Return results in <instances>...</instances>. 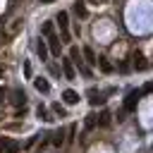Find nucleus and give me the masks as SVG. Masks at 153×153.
<instances>
[{"mask_svg": "<svg viewBox=\"0 0 153 153\" xmlns=\"http://www.w3.org/2000/svg\"><path fill=\"white\" fill-rule=\"evenodd\" d=\"M141 88H136V91H129L127 93V98H124V110L127 112H134L136 110V105H139V100H141Z\"/></svg>", "mask_w": 153, "mask_h": 153, "instance_id": "1", "label": "nucleus"}, {"mask_svg": "<svg viewBox=\"0 0 153 153\" xmlns=\"http://www.w3.org/2000/svg\"><path fill=\"white\" fill-rule=\"evenodd\" d=\"M55 22L60 24V31H62V43H69V17H67V12H60Z\"/></svg>", "mask_w": 153, "mask_h": 153, "instance_id": "2", "label": "nucleus"}, {"mask_svg": "<svg viewBox=\"0 0 153 153\" xmlns=\"http://www.w3.org/2000/svg\"><path fill=\"white\" fill-rule=\"evenodd\" d=\"M48 50H50L53 55H60V38H57L55 33L48 36Z\"/></svg>", "mask_w": 153, "mask_h": 153, "instance_id": "3", "label": "nucleus"}, {"mask_svg": "<svg viewBox=\"0 0 153 153\" xmlns=\"http://www.w3.org/2000/svg\"><path fill=\"white\" fill-rule=\"evenodd\" d=\"M62 74H65L67 79H74V65H72L69 57H62Z\"/></svg>", "mask_w": 153, "mask_h": 153, "instance_id": "4", "label": "nucleus"}, {"mask_svg": "<svg viewBox=\"0 0 153 153\" xmlns=\"http://www.w3.org/2000/svg\"><path fill=\"white\" fill-rule=\"evenodd\" d=\"M62 98H65V103H67V105H76V103H79V93H76V91H72V88H67V91L62 93Z\"/></svg>", "mask_w": 153, "mask_h": 153, "instance_id": "5", "label": "nucleus"}, {"mask_svg": "<svg viewBox=\"0 0 153 153\" xmlns=\"http://www.w3.org/2000/svg\"><path fill=\"white\" fill-rule=\"evenodd\" d=\"M134 67L141 72V69H146L148 67V62H146V57L141 55V53H134Z\"/></svg>", "mask_w": 153, "mask_h": 153, "instance_id": "6", "label": "nucleus"}, {"mask_svg": "<svg viewBox=\"0 0 153 153\" xmlns=\"http://www.w3.org/2000/svg\"><path fill=\"white\" fill-rule=\"evenodd\" d=\"M33 86H36V91H41V93H48V91H50V84H48L45 79H41V76L33 79Z\"/></svg>", "mask_w": 153, "mask_h": 153, "instance_id": "7", "label": "nucleus"}, {"mask_svg": "<svg viewBox=\"0 0 153 153\" xmlns=\"http://www.w3.org/2000/svg\"><path fill=\"white\" fill-rule=\"evenodd\" d=\"M84 57H86V62H88V65H98V57H96V53H93L88 45L84 48Z\"/></svg>", "mask_w": 153, "mask_h": 153, "instance_id": "8", "label": "nucleus"}, {"mask_svg": "<svg viewBox=\"0 0 153 153\" xmlns=\"http://www.w3.org/2000/svg\"><path fill=\"white\" fill-rule=\"evenodd\" d=\"M98 65H100V69H103L105 74H110V72L115 69V67L110 65V60H108V57H98Z\"/></svg>", "mask_w": 153, "mask_h": 153, "instance_id": "9", "label": "nucleus"}, {"mask_svg": "<svg viewBox=\"0 0 153 153\" xmlns=\"http://www.w3.org/2000/svg\"><path fill=\"white\" fill-rule=\"evenodd\" d=\"M84 2H86V0H76V2H74V12H76L79 17H86V5H84Z\"/></svg>", "mask_w": 153, "mask_h": 153, "instance_id": "10", "label": "nucleus"}, {"mask_svg": "<svg viewBox=\"0 0 153 153\" xmlns=\"http://www.w3.org/2000/svg\"><path fill=\"white\" fill-rule=\"evenodd\" d=\"M88 100H91V105H103V103H105V98H103L100 93H96V91H91V98H88Z\"/></svg>", "mask_w": 153, "mask_h": 153, "instance_id": "11", "label": "nucleus"}, {"mask_svg": "<svg viewBox=\"0 0 153 153\" xmlns=\"http://www.w3.org/2000/svg\"><path fill=\"white\" fill-rule=\"evenodd\" d=\"M36 50H38V55H41V60H45V57H48V45H45L43 41H38V45H36Z\"/></svg>", "mask_w": 153, "mask_h": 153, "instance_id": "12", "label": "nucleus"}, {"mask_svg": "<svg viewBox=\"0 0 153 153\" xmlns=\"http://www.w3.org/2000/svg\"><path fill=\"white\" fill-rule=\"evenodd\" d=\"M36 112H38V117H41V120H45V122H50V120H53V117L48 115V110H45L43 105H38V110H36Z\"/></svg>", "mask_w": 153, "mask_h": 153, "instance_id": "13", "label": "nucleus"}, {"mask_svg": "<svg viewBox=\"0 0 153 153\" xmlns=\"http://www.w3.org/2000/svg\"><path fill=\"white\" fill-rule=\"evenodd\" d=\"M96 124H98V115H88L86 117V129H93Z\"/></svg>", "mask_w": 153, "mask_h": 153, "instance_id": "14", "label": "nucleus"}, {"mask_svg": "<svg viewBox=\"0 0 153 153\" xmlns=\"http://www.w3.org/2000/svg\"><path fill=\"white\" fill-rule=\"evenodd\" d=\"M100 127H108L110 124V112H100V120H98Z\"/></svg>", "mask_w": 153, "mask_h": 153, "instance_id": "15", "label": "nucleus"}, {"mask_svg": "<svg viewBox=\"0 0 153 153\" xmlns=\"http://www.w3.org/2000/svg\"><path fill=\"white\" fill-rule=\"evenodd\" d=\"M50 141H53V143H55V146H60V143H62V141H65V134H62V131H55V134H53V139H50Z\"/></svg>", "mask_w": 153, "mask_h": 153, "instance_id": "16", "label": "nucleus"}, {"mask_svg": "<svg viewBox=\"0 0 153 153\" xmlns=\"http://www.w3.org/2000/svg\"><path fill=\"white\" fill-rule=\"evenodd\" d=\"M53 112H55V115H60V117H65V108H62L60 103H53Z\"/></svg>", "mask_w": 153, "mask_h": 153, "instance_id": "17", "label": "nucleus"}, {"mask_svg": "<svg viewBox=\"0 0 153 153\" xmlns=\"http://www.w3.org/2000/svg\"><path fill=\"white\" fill-rule=\"evenodd\" d=\"M5 153H19V143L10 141V146H7V151H5Z\"/></svg>", "mask_w": 153, "mask_h": 153, "instance_id": "18", "label": "nucleus"}, {"mask_svg": "<svg viewBox=\"0 0 153 153\" xmlns=\"http://www.w3.org/2000/svg\"><path fill=\"white\" fill-rule=\"evenodd\" d=\"M7 146H10V139H7V136H2V139H0V153H5V151H7Z\"/></svg>", "mask_w": 153, "mask_h": 153, "instance_id": "19", "label": "nucleus"}, {"mask_svg": "<svg viewBox=\"0 0 153 153\" xmlns=\"http://www.w3.org/2000/svg\"><path fill=\"white\" fill-rule=\"evenodd\" d=\"M43 33H45V36L53 33V22H45V24H43Z\"/></svg>", "mask_w": 153, "mask_h": 153, "instance_id": "20", "label": "nucleus"}, {"mask_svg": "<svg viewBox=\"0 0 153 153\" xmlns=\"http://www.w3.org/2000/svg\"><path fill=\"white\" fill-rule=\"evenodd\" d=\"M141 93H153V81H148V84L141 88Z\"/></svg>", "mask_w": 153, "mask_h": 153, "instance_id": "21", "label": "nucleus"}, {"mask_svg": "<svg viewBox=\"0 0 153 153\" xmlns=\"http://www.w3.org/2000/svg\"><path fill=\"white\" fill-rule=\"evenodd\" d=\"M24 72H26V76H31V65L29 62H24Z\"/></svg>", "mask_w": 153, "mask_h": 153, "instance_id": "22", "label": "nucleus"}, {"mask_svg": "<svg viewBox=\"0 0 153 153\" xmlns=\"http://www.w3.org/2000/svg\"><path fill=\"white\" fill-rule=\"evenodd\" d=\"M88 2H93V5H105L108 0H88Z\"/></svg>", "mask_w": 153, "mask_h": 153, "instance_id": "23", "label": "nucleus"}, {"mask_svg": "<svg viewBox=\"0 0 153 153\" xmlns=\"http://www.w3.org/2000/svg\"><path fill=\"white\" fill-rule=\"evenodd\" d=\"M2 98H5V88L0 86V103H2Z\"/></svg>", "mask_w": 153, "mask_h": 153, "instance_id": "24", "label": "nucleus"}, {"mask_svg": "<svg viewBox=\"0 0 153 153\" xmlns=\"http://www.w3.org/2000/svg\"><path fill=\"white\" fill-rule=\"evenodd\" d=\"M38 2H43V5H48V2H55V0H38Z\"/></svg>", "mask_w": 153, "mask_h": 153, "instance_id": "25", "label": "nucleus"}]
</instances>
